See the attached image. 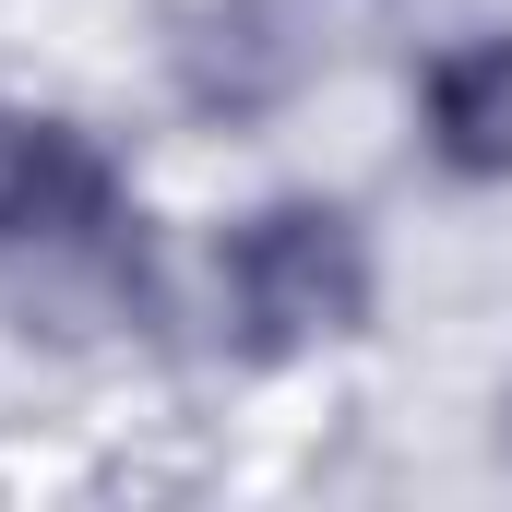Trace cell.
I'll return each instance as SVG.
<instances>
[{"label": "cell", "instance_id": "1", "mask_svg": "<svg viewBox=\"0 0 512 512\" xmlns=\"http://www.w3.org/2000/svg\"><path fill=\"white\" fill-rule=\"evenodd\" d=\"M370 227L322 191H274L215 239V298H227V346L239 358H310L346 346L370 322Z\"/></svg>", "mask_w": 512, "mask_h": 512}, {"label": "cell", "instance_id": "2", "mask_svg": "<svg viewBox=\"0 0 512 512\" xmlns=\"http://www.w3.org/2000/svg\"><path fill=\"white\" fill-rule=\"evenodd\" d=\"M131 215L120 155L60 108H0V251H108Z\"/></svg>", "mask_w": 512, "mask_h": 512}, {"label": "cell", "instance_id": "3", "mask_svg": "<svg viewBox=\"0 0 512 512\" xmlns=\"http://www.w3.org/2000/svg\"><path fill=\"white\" fill-rule=\"evenodd\" d=\"M167 84H179L191 120L251 131V120H274L310 84V36H298L286 0H191L167 24Z\"/></svg>", "mask_w": 512, "mask_h": 512}, {"label": "cell", "instance_id": "4", "mask_svg": "<svg viewBox=\"0 0 512 512\" xmlns=\"http://www.w3.org/2000/svg\"><path fill=\"white\" fill-rule=\"evenodd\" d=\"M417 131H429L441 179H465V191L512 179V24L501 36H453L417 72Z\"/></svg>", "mask_w": 512, "mask_h": 512}, {"label": "cell", "instance_id": "5", "mask_svg": "<svg viewBox=\"0 0 512 512\" xmlns=\"http://www.w3.org/2000/svg\"><path fill=\"white\" fill-rule=\"evenodd\" d=\"M501 417H512V405H501Z\"/></svg>", "mask_w": 512, "mask_h": 512}]
</instances>
